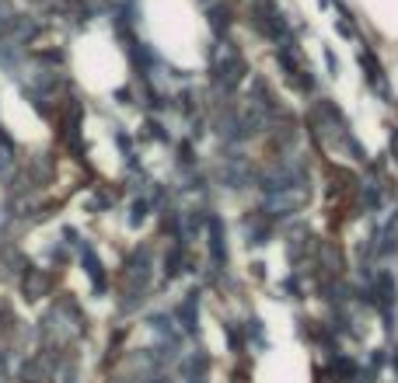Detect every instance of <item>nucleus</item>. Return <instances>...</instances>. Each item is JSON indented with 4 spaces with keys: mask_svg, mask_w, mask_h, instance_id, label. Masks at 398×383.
<instances>
[{
    "mask_svg": "<svg viewBox=\"0 0 398 383\" xmlns=\"http://www.w3.org/2000/svg\"><path fill=\"white\" fill-rule=\"evenodd\" d=\"M11 168V147H8V140L0 143V171H8Z\"/></svg>",
    "mask_w": 398,
    "mask_h": 383,
    "instance_id": "nucleus-1",
    "label": "nucleus"
}]
</instances>
